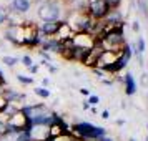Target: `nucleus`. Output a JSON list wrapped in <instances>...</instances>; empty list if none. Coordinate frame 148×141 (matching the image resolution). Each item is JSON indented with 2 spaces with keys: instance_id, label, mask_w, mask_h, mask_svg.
Masks as SVG:
<instances>
[{
  "instance_id": "nucleus-1",
  "label": "nucleus",
  "mask_w": 148,
  "mask_h": 141,
  "mask_svg": "<svg viewBox=\"0 0 148 141\" xmlns=\"http://www.w3.org/2000/svg\"><path fill=\"white\" fill-rule=\"evenodd\" d=\"M125 32H123V25L121 27H112L107 28L100 38H97V45L101 50H110V52H121V48L125 45Z\"/></svg>"
},
{
  "instance_id": "nucleus-2",
  "label": "nucleus",
  "mask_w": 148,
  "mask_h": 141,
  "mask_svg": "<svg viewBox=\"0 0 148 141\" xmlns=\"http://www.w3.org/2000/svg\"><path fill=\"white\" fill-rule=\"evenodd\" d=\"M75 141H97L101 136H107V129L103 126H95L88 121H80L70 126Z\"/></svg>"
},
{
  "instance_id": "nucleus-3",
  "label": "nucleus",
  "mask_w": 148,
  "mask_h": 141,
  "mask_svg": "<svg viewBox=\"0 0 148 141\" xmlns=\"http://www.w3.org/2000/svg\"><path fill=\"white\" fill-rule=\"evenodd\" d=\"M37 17L42 22H57L62 20V5L58 0H43L38 3Z\"/></svg>"
},
{
  "instance_id": "nucleus-4",
  "label": "nucleus",
  "mask_w": 148,
  "mask_h": 141,
  "mask_svg": "<svg viewBox=\"0 0 148 141\" xmlns=\"http://www.w3.org/2000/svg\"><path fill=\"white\" fill-rule=\"evenodd\" d=\"M67 23L73 30V33H88L93 23V18L87 12H72L68 15Z\"/></svg>"
},
{
  "instance_id": "nucleus-5",
  "label": "nucleus",
  "mask_w": 148,
  "mask_h": 141,
  "mask_svg": "<svg viewBox=\"0 0 148 141\" xmlns=\"http://www.w3.org/2000/svg\"><path fill=\"white\" fill-rule=\"evenodd\" d=\"M110 3L108 0H88L87 14L93 18V20H103L108 14H110Z\"/></svg>"
},
{
  "instance_id": "nucleus-6",
  "label": "nucleus",
  "mask_w": 148,
  "mask_h": 141,
  "mask_svg": "<svg viewBox=\"0 0 148 141\" xmlns=\"http://www.w3.org/2000/svg\"><path fill=\"white\" fill-rule=\"evenodd\" d=\"M62 23L63 20H57V22H40L38 25H37V30H38V33L42 37H45V38H53V35L58 33V30H60Z\"/></svg>"
},
{
  "instance_id": "nucleus-7",
  "label": "nucleus",
  "mask_w": 148,
  "mask_h": 141,
  "mask_svg": "<svg viewBox=\"0 0 148 141\" xmlns=\"http://www.w3.org/2000/svg\"><path fill=\"white\" fill-rule=\"evenodd\" d=\"M30 7H32L30 0H10L7 8L12 15H23L30 10Z\"/></svg>"
},
{
  "instance_id": "nucleus-8",
  "label": "nucleus",
  "mask_w": 148,
  "mask_h": 141,
  "mask_svg": "<svg viewBox=\"0 0 148 141\" xmlns=\"http://www.w3.org/2000/svg\"><path fill=\"white\" fill-rule=\"evenodd\" d=\"M2 96H3V100L7 101V103H15V105L25 100V95L20 93V91H15V90H12V88H7V90H3Z\"/></svg>"
},
{
  "instance_id": "nucleus-9",
  "label": "nucleus",
  "mask_w": 148,
  "mask_h": 141,
  "mask_svg": "<svg viewBox=\"0 0 148 141\" xmlns=\"http://www.w3.org/2000/svg\"><path fill=\"white\" fill-rule=\"evenodd\" d=\"M123 85H125V93L128 96H132V95L136 93V81H135L133 75L130 73V72H127L125 76H123Z\"/></svg>"
},
{
  "instance_id": "nucleus-10",
  "label": "nucleus",
  "mask_w": 148,
  "mask_h": 141,
  "mask_svg": "<svg viewBox=\"0 0 148 141\" xmlns=\"http://www.w3.org/2000/svg\"><path fill=\"white\" fill-rule=\"evenodd\" d=\"M145 48H147V43H145V38L143 37H138L136 38V43H135V53L138 55V57H141V55L145 53Z\"/></svg>"
},
{
  "instance_id": "nucleus-11",
  "label": "nucleus",
  "mask_w": 148,
  "mask_h": 141,
  "mask_svg": "<svg viewBox=\"0 0 148 141\" xmlns=\"http://www.w3.org/2000/svg\"><path fill=\"white\" fill-rule=\"evenodd\" d=\"M2 63L12 68V67H15V65L20 63V58H18V57H12V55H3V57H2Z\"/></svg>"
},
{
  "instance_id": "nucleus-12",
  "label": "nucleus",
  "mask_w": 148,
  "mask_h": 141,
  "mask_svg": "<svg viewBox=\"0 0 148 141\" xmlns=\"http://www.w3.org/2000/svg\"><path fill=\"white\" fill-rule=\"evenodd\" d=\"M8 18H10V12H8V8L0 5V25H7Z\"/></svg>"
},
{
  "instance_id": "nucleus-13",
  "label": "nucleus",
  "mask_w": 148,
  "mask_h": 141,
  "mask_svg": "<svg viewBox=\"0 0 148 141\" xmlns=\"http://www.w3.org/2000/svg\"><path fill=\"white\" fill-rule=\"evenodd\" d=\"M34 93L37 95V96H40V98H48L50 96V90L48 88H45V87H37V88H34Z\"/></svg>"
},
{
  "instance_id": "nucleus-14",
  "label": "nucleus",
  "mask_w": 148,
  "mask_h": 141,
  "mask_svg": "<svg viewBox=\"0 0 148 141\" xmlns=\"http://www.w3.org/2000/svg\"><path fill=\"white\" fill-rule=\"evenodd\" d=\"M17 80L20 81L22 85H32V83H34V78H32V76H27V75H23V73L17 75Z\"/></svg>"
},
{
  "instance_id": "nucleus-15",
  "label": "nucleus",
  "mask_w": 148,
  "mask_h": 141,
  "mask_svg": "<svg viewBox=\"0 0 148 141\" xmlns=\"http://www.w3.org/2000/svg\"><path fill=\"white\" fill-rule=\"evenodd\" d=\"M20 61H22V63H23L27 68H30L32 65H34V60H32V57H30V55H23V57L20 58Z\"/></svg>"
},
{
  "instance_id": "nucleus-16",
  "label": "nucleus",
  "mask_w": 148,
  "mask_h": 141,
  "mask_svg": "<svg viewBox=\"0 0 148 141\" xmlns=\"http://www.w3.org/2000/svg\"><path fill=\"white\" fill-rule=\"evenodd\" d=\"M87 101H88V105H90V106H97V105L100 103V98H98L97 95H90Z\"/></svg>"
},
{
  "instance_id": "nucleus-17",
  "label": "nucleus",
  "mask_w": 148,
  "mask_h": 141,
  "mask_svg": "<svg viewBox=\"0 0 148 141\" xmlns=\"http://www.w3.org/2000/svg\"><path fill=\"white\" fill-rule=\"evenodd\" d=\"M28 70H30V73H37V72H38V65H35V63H34Z\"/></svg>"
},
{
  "instance_id": "nucleus-18",
  "label": "nucleus",
  "mask_w": 148,
  "mask_h": 141,
  "mask_svg": "<svg viewBox=\"0 0 148 141\" xmlns=\"http://www.w3.org/2000/svg\"><path fill=\"white\" fill-rule=\"evenodd\" d=\"M101 118H105V120L110 118V111H108V110H103V111H101Z\"/></svg>"
},
{
  "instance_id": "nucleus-19",
  "label": "nucleus",
  "mask_w": 148,
  "mask_h": 141,
  "mask_svg": "<svg viewBox=\"0 0 148 141\" xmlns=\"http://www.w3.org/2000/svg\"><path fill=\"white\" fill-rule=\"evenodd\" d=\"M132 28H133V32H138V30H140V23H138V22H133Z\"/></svg>"
},
{
  "instance_id": "nucleus-20",
  "label": "nucleus",
  "mask_w": 148,
  "mask_h": 141,
  "mask_svg": "<svg viewBox=\"0 0 148 141\" xmlns=\"http://www.w3.org/2000/svg\"><path fill=\"white\" fill-rule=\"evenodd\" d=\"M80 93H82V95H85V96H90V91H88L87 88H82V90H80Z\"/></svg>"
},
{
  "instance_id": "nucleus-21",
  "label": "nucleus",
  "mask_w": 148,
  "mask_h": 141,
  "mask_svg": "<svg viewBox=\"0 0 148 141\" xmlns=\"http://www.w3.org/2000/svg\"><path fill=\"white\" fill-rule=\"evenodd\" d=\"M97 141H113L112 138H108V136H101L100 140H97Z\"/></svg>"
},
{
  "instance_id": "nucleus-22",
  "label": "nucleus",
  "mask_w": 148,
  "mask_h": 141,
  "mask_svg": "<svg viewBox=\"0 0 148 141\" xmlns=\"http://www.w3.org/2000/svg\"><path fill=\"white\" fill-rule=\"evenodd\" d=\"M83 110H90V105H88V101H83Z\"/></svg>"
},
{
  "instance_id": "nucleus-23",
  "label": "nucleus",
  "mask_w": 148,
  "mask_h": 141,
  "mask_svg": "<svg viewBox=\"0 0 148 141\" xmlns=\"http://www.w3.org/2000/svg\"><path fill=\"white\" fill-rule=\"evenodd\" d=\"M42 83H43V87L47 88V85H48V78H43V81H42Z\"/></svg>"
},
{
  "instance_id": "nucleus-24",
  "label": "nucleus",
  "mask_w": 148,
  "mask_h": 141,
  "mask_svg": "<svg viewBox=\"0 0 148 141\" xmlns=\"http://www.w3.org/2000/svg\"><path fill=\"white\" fill-rule=\"evenodd\" d=\"M128 141H136V140H135V138H130V140H128Z\"/></svg>"
},
{
  "instance_id": "nucleus-25",
  "label": "nucleus",
  "mask_w": 148,
  "mask_h": 141,
  "mask_svg": "<svg viewBox=\"0 0 148 141\" xmlns=\"http://www.w3.org/2000/svg\"><path fill=\"white\" fill-rule=\"evenodd\" d=\"M35 2H38V3H40V2H43V0H35Z\"/></svg>"
},
{
  "instance_id": "nucleus-26",
  "label": "nucleus",
  "mask_w": 148,
  "mask_h": 141,
  "mask_svg": "<svg viewBox=\"0 0 148 141\" xmlns=\"http://www.w3.org/2000/svg\"><path fill=\"white\" fill-rule=\"evenodd\" d=\"M147 129H148V126H147Z\"/></svg>"
},
{
  "instance_id": "nucleus-27",
  "label": "nucleus",
  "mask_w": 148,
  "mask_h": 141,
  "mask_svg": "<svg viewBox=\"0 0 148 141\" xmlns=\"http://www.w3.org/2000/svg\"><path fill=\"white\" fill-rule=\"evenodd\" d=\"M8 2H10V0H8Z\"/></svg>"
}]
</instances>
